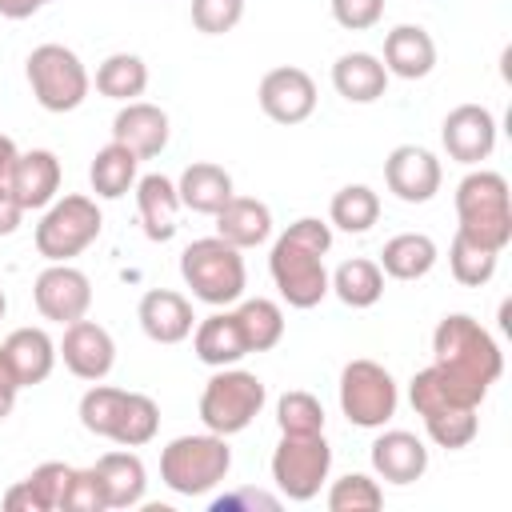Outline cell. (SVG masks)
Instances as JSON below:
<instances>
[{
	"label": "cell",
	"instance_id": "6da1fadb",
	"mask_svg": "<svg viewBox=\"0 0 512 512\" xmlns=\"http://www.w3.org/2000/svg\"><path fill=\"white\" fill-rule=\"evenodd\" d=\"M432 364L444 368L452 380H460L464 388L488 396V384L500 380L504 372V352L500 344L488 336V328H480L472 316L452 312L436 324L432 332Z\"/></svg>",
	"mask_w": 512,
	"mask_h": 512
},
{
	"label": "cell",
	"instance_id": "7a4b0ae2",
	"mask_svg": "<svg viewBox=\"0 0 512 512\" xmlns=\"http://www.w3.org/2000/svg\"><path fill=\"white\" fill-rule=\"evenodd\" d=\"M456 216H460V228L468 240L492 248V252H504L508 240H512V192H508V180L500 172H488V168H476L468 172L460 184H456Z\"/></svg>",
	"mask_w": 512,
	"mask_h": 512
},
{
	"label": "cell",
	"instance_id": "3957f363",
	"mask_svg": "<svg viewBox=\"0 0 512 512\" xmlns=\"http://www.w3.org/2000/svg\"><path fill=\"white\" fill-rule=\"evenodd\" d=\"M180 276H184V284L192 288V296L204 300V304H212V308L236 304V300L244 296V284H248L240 248H232V244L220 240V236L192 240V244L180 252Z\"/></svg>",
	"mask_w": 512,
	"mask_h": 512
},
{
	"label": "cell",
	"instance_id": "277c9868",
	"mask_svg": "<svg viewBox=\"0 0 512 512\" xmlns=\"http://www.w3.org/2000/svg\"><path fill=\"white\" fill-rule=\"evenodd\" d=\"M232 468V448L216 432L200 436H176L160 452V480L180 496H204L216 484H224Z\"/></svg>",
	"mask_w": 512,
	"mask_h": 512
},
{
	"label": "cell",
	"instance_id": "5b68a950",
	"mask_svg": "<svg viewBox=\"0 0 512 512\" xmlns=\"http://www.w3.org/2000/svg\"><path fill=\"white\" fill-rule=\"evenodd\" d=\"M268 392H264V380L256 372H244V368H216V376L204 384L200 392V420L208 432L216 436H232V432H244L260 408H264Z\"/></svg>",
	"mask_w": 512,
	"mask_h": 512
},
{
	"label": "cell",
	"instance_id": "8992f818",
	"mask_svg": "<svg viewBox=\"0 0 512 512\" xmlns=\"http://www.w3.org/2000/svg\"><path fill=\"white\" fill-rule=\"evenodd\" d=\"M100 208L92 196H60L48 204V212L36 224V252L48 264H68L72 256H80L96 236H100Z\"/></svg>",
	"mask_w": 512,
	"mask_h": 512
},
{
	"label": "cell",
	"instance_id": "52a82bcc",
	"mask_svg": "<svg viewBox=\"0 0 512 512\" xmlns=\"http://www.w3.org/2000/svg\"><path fill=\"white\" fill-rule=\"evenodd\" d=\"M28 84H32V96L44 112H72L84 104L92 80L80 64V56L64 44H40L28 52Z\"/></svg>",
	"mask_w": 512,
	"mask_h": 512
},
{
	"label": "cell",
	"instance_id": "ba28073f",
	"mask_svg": "<svg viewBox=\"0 0 512 512\" xmlns=\"http://www.w3.org/2000/svg\"><path fill=\"white\" fill-rule=\"evenodd\" d=\"M400 392L384 364L376 360H352L340 372V412L356 428H384L396 416Z\"/></svg>",
	"mask_w": 512,
	"mask_h": 512
},
{
	"label": "cell",
	"instance_id": "9c48e42d",
	"mask_svg": "<svg viewBox=\"0 0 512 512\" xmlns=\"http://www.w3.org/2000/svg\"><path fill=\"white\" fill-rule=\"evenodd\" d=\"M332 468V448L324 440V432L316 436H284L272 452V480L280 488V496L304 504L312 496H320L324 480Z\"/></svg>",
	"mask_w": 512,
	"mask_h": 512
},
{
	"label": "cell",
	"instance_id": "30bf717a",
	"mask_svg": "<svg viewBox=\"0 0 512 512\" xmlns=\"http://www.w3.org/2000/svg\"><path fill=\"white\" fill-rule=\"evenodd\" d=\"M268 272L280 288V296L292 304V308H316L324 296H328V272H324V256L296 244L292 236H280L272 244V256H268Z\"/></svg>",
	"mask_w": 512,
	"mask_h": 512
},
{
	"label": "cell",
	"instance_id": "8fae6325",
	"mask_svg": "<svg viewBox=\"0 0 512 512\" xmlns=\"http://www.w3.org/2000/svg\"><path fill=\"white\" fill-rule=\"evenodd\" d=\"M32 300L40 308L44 320H56V324H72V320H84L88 316V304H92V284L80 268L72 264H48L36 284H32Z\"/></svg>",
	"mask_w": 512,
	"mask_h": 512
},
{
	"label": "cell",
	"instance_id": "7c38bea8",
	"mask_svg": "<svg viewBox=\"0 0 512 512\" xmlns=\"http://www.w3.org/2000/svg\"><path fill=\"white\" fill-rule=\"evenodd\" d=\"M256 96H260L264 116L276 124H300L316 112V80L296 64H280L264 72Z\"/></svg>",
	"mask_w": 512,
	"mask_h": 512
},
{
	"label": "cell",
	"instance_id": "4fadbf2b",
	"mask_svg": "<svg viewBox=\"0 0 512 512\" xmlns=\"http://www.w3.org/2000/svg\"><path fill=\"white\" fill-rule=\"evenodd\" d=\"M440 140L456 164H480L496 148V116L484 104H456L440 124Z\"/></svg>",
	"mask_w": 512,
	"mask_h": 512
},
{
	"label": "cell",
	"instance_id": "5bb4252c",
	"mask_svg": "<svg viewBox=\"0 0 512 512\" xmlns=\"http://www.w3.org/2000/svg\"><path fill=\"white\" fill-rule=\"evenodd\" d=\"M384 184L404 204H428L440 192V160L428 148L400 144L384 160Z\"/></svg>",
	"mask_w": 512,
	"mask_h": 512
},
{
	"label": "cell",
	"instance_id": "9a60e30c",
	"mask_svg": "<svg viewBox=\"0 0 512 512\" xmlns=\"http://www.w3.org/2000/svg\"><path fill=\"white\" fill-rule=\"evenodd\" d=\"M64 356V368L80 380H104L116 364V344L108 336V328H100L96 320H72L64 324V340L56 348Z\"/></svg>",
	"mask_w": 512,
	"mask_h": 512
},
{
	"label": "cell",
	"instance_id": "2e32d148",
	"mask_svg": "<svg viewBox=\"0 0 512 512\" xmlns=\"http://www.w3.org/2000/svg\"><path fill=\"white\" fill-rule=\"evenodd\" d=\"M112 140L140 160L160 156L168 148V112L148 100H128L112 120Z\"/></svg>",
	"mask_w": 512,
	"mask_h": 512
},
{
	"label": "cell",
	"instance_id": "e0dca14e",
	"mask_svg": "<svg viewBox=\"0 0 512 512\" xmlns=\"http://www.w3.org/2000/svg\"><path fill=\"white\" fill-rule=\"evenodd\" d=\"M136 320L144 328L148 340L156 344H180L192 336L196 328V316H192V304L188 296L172 292V288H152L140 296V308H136Z\"/></svg>",
	"mask_w": 512,
	"mask_h": 512
},
{
	"label": "cell",
	"instance_id": "ac0fdd59",
	"mask_svg": "<svg viewBox=\"0 0 512 512\" xmlns=\"http://www.w3.org/2000/svg\"><path fill=\"white\" fill-rule=\"evenodd\" d=\"M4 184L12 188V196L20 200L24 212L48 208L56 200V192H60V160H56V152H48V148L20 152Z\"/></svg>",
	"mask_w": 512,
	"mask_h": 512
},
{
	"label": "cell",
	"instance_id": "d6986e66",
	"mask_svg": "<svg viewBox=\"0 0 512 512\" xmlns=\"http://www.w3.org/2000/svg\"><path fill=\"white\" fill-rule=\"evenodd\" d=\"M372 468L388 484H416L428 472V448L420 436L392 428L372 440Z\"/></svg>",
	"mask_w": 512,
	"mask_h": 512
},
{
	"label": "cell",
	"instance_id": "ffe728a7",
	"mask_svg": "<svg viewBox=\"0 0 512 512\" xmlns=\"http://www.w3.org/2000/svg\"><path fill=\"white\" fill-rule=\"evenodd\" d=\"M136 208H140V224H144V236L152 244H164L176 236L180 228V192L168 176L160 172H148L136 180Z\"/></svg>",
	"mask_w": 512,
	"mask_h": 512
},
{
	"label": "cell",
	"instance_id": "44dd1931",
	"mask_svg": "<svg viewBox=\"0 0 512 512\" xmlns=\"http://www.w3.org/2000/svg\"><path fill=\"white\" fill-rule=\"evenodd\" d=\"M192 352L208 368H228V364L244 360L248 356V340L240 332L236 312H212V316L196 320V328H192Z\"/></svg>",
	"mask_w": 512,
	"mask_h": 512
},
{
	"label": "cell",
	"instance_id": "7402d4cb",
	"mask_svg": "<svg viewBox=\"0 0 512 512\" xmlns=\"http://www.w3.org/2000/svg\"><path fill=\"white\" fill-rule=\"evenodd\" d=\"M380 64L388 68V76L420 80L436 68V44L420 24H396L384 36V60Z\"/></svg>",
	"mask_w": 512,
	"mask_h": 512
},
{
	"label": "cell",
	"instance_id": "603a6c76",
	"mask_svg": "<svg viewBox=\"0 0 512 512\" xmlns=\"http://www.w3.org/2000/svg\"><path fill=\"white\" fill-rule=\"evenodd\" d=\"M216 236L228 240L232 248H256L272 236V212L264 200L256 196H232L220 212H216Z\"/></svg>",
	"mask_w": 512,
	"mask_h": 512
},
{
	"label": "cell",
	"instance_id": "cb8c5ba5",
	"mask_svg": "<svg viewBox=\"0 0 512 512\" xmlns=\"http://www.w3.org/2000/svg\"><path fill=\"white\" fill-rule=\"evenodd\" d=\"M332 88L348 100V104H372L384 96L388 88V68L372 56V52H344L332 64Z\"/></svg>",
	"mask_w": 512,
	"mask_h": 512
},
{
	"label": "cell",
	"instance_id": "d4e9b609",
	"mask_svg": "<svg viewBox=\"0 0 512 512\" xmlns=\"http://www.w3.org/2000/svg\"><path fill=\"white\" fill-rule=\"evenodd\" d=\"M176 192H180V204L192 208V212H204V216H216L236 192H232V176L212 164V160H196L180 172L176 180Z\"/></svg>",
	"mask_w": 512,
	"mask_h": 512
},
{
	"label": "cell",
	"instance_id": "484cf974",
	"mask_svg": "<svg viewBox=\"0 0 512 512\" xmlns=\"http://www.w3.org/2000/svg\"><path fill=\"white\" fill-rule=\"evenodd\" d=\"M0 348L12 360V368L20 376V388L44 384L52 376V368H56V344H52V336L44 328H16Z\"/></svg>",
	"mask_w": 512,
	"mask_h": 512
},
{
	"label": "cell",
	"instance_id": "4316f807",
	"mask_svg": "<svg viewBox=\"0 0 512 512\" xmlns=\"http://www.w3.org/2000/svg\"><path fill=\"white\" fill-rule=\"evenodd\" d=\"M104 480V496H108V508H136L144 500V488H148V472H144V460L136 452H104L96 464H92Z\"/></svg>",
	"mask_w": 512,
	"mask_h": 512
},
{
	"label": "cell",
	"instance_id": "83f0119b",
	"mask_svg": "<svg viewBox=\"0 0 512 512\" xmlns=\"http://www.w3.org/2000/svg\"><path fill=\"white\" fill-rule=\"evenodd\" d=\"M436 240L424 232H400L384 244L380 252V272H388L392 280H420L432 272L436 264Z\"/></svg>",
	"mask_w": 512,
	"mask_h": 512
},
{
	"label": "cell",
	"instance_id": "f1b7e54d",
	"mask_svg": "<svg viewBox=\"0 0 512 512\" xmlns=\"http://www.w3.org/2000/svg\"><path fill=\"white\" fill-rule=\"evenodd\" d=\"M136 164H140V156H132L124 144H104L96 156H92V164H88V180H92V192L96 196H104V200H120L132 184H136Z\"/></svg>",
	"mask_w": 512,
	"mask_h": 512
},
{
	"label": "cell",
	"instance_id": "f546056e",
	"mask_svg": "<svg viewBox=\"0 0 512 512\" xmlns=\"http://www.w3.org/2000/svg\"><path fill=\"white\" fill-rule=\"evenodd\" d=\"M328 292H336L348 308H372V304L384 296V272H380L376 260H364V256L344 260V264L332 272Z\"/></svg>",
	"mask_w": 512,
	"mask_h": 512
},
{
	"label": "cell",
	"instance_id": "4dcf8cb0",
	"mask_svg": "<svg viewBox=\"0 0 512 512\" xmlns=\"http://www.w3.org/2000/svg\"><path fill=\"white\" fill-rule=\"evenodd\" d=\"M144 88H148V64L140 56H132V52H112L96 68V92L108 96V100L128 104V100L144 96Z\"/></svg>",
	"mask_w": 512,
	"mask_h": 512
},
{
	"label": "cell",
	"instance_id": "1f68e13d",
	"mask_svg": "<svg viewBox=\"0 0 512 512\" xmlns=\"http://www.w3.org/2000/svg\"><path fill=\"white\" fill-rule=\"evenodd\" d=\"M328 220L340 228V232H368L376 220H380V196L368 188V184H344L332 204H328Z\"/></svg>",
	"mask_w": 512,
	"mask_h": 512
},
{
	"label": "cell",
	"instance_id": "d6a6232c",
	"mask_svg": "<svg viewBox=\"0 0 512 512\" xmlns=\"http://www.w3.org/2000/svg\"><path fill=\"white\" fill-rule=\"evenodd\" d=\"M236 320H240V332L248 340V352H268L284 336V312H280L276 300H264V296L244 300L236 308Z\"/></svg>",
	"mask_w": 512,
	"mask_h": 512
},
{
	"label": "cell",
	"instance_id": "836d02e7",
	"mask_svg": "<svg viewBox=\"0 0 512 512\" xmlns=\"http://www.w3.org/2000/svg\"><path fill=\"white\" fill-rule=\"evenodd\" d=\"M156 428H160V408H156V400L144 396V392H124V408H120V416H116L112 440H116L120 448H140V444H148V440L156 436Z\"/></svg>",
	"mask_w": 512,
	"mask_h": 512
},
{
	"label": "cell",
	"instance_id": "e575fe53",
	"mask_svg": "<svg viewBox=\"0 0 512 512\" xmlns=\"http://www.w3.org/2000/svg\"><path fill=\"white\" fill-rule=\"evenodd\" d=\"M496 256H500V252H492V248L468 240L464 232H456L452 244H448V268H452V276H456L464 288L488 284L492 272H496Z\"/></svg>",
	"mask_w": 512,
	"mask_h": 512
},
{
	"label": "cell",
	"instance_id": "d590c367",
	"mask_svg": "<svg viewBox=\"0 0 512 512\" xmlns=\"http://www.w3.org/2000/svg\"><path fill=\"white\" fill-rule=\"evenodd\" d=\"M420 420H424L432 444H440V448H448V452L468 448V444L476 440V432H480L476 408H440V412H428V416H420Z\"/></svg>",
	"mask_w": 512,
	"mask_h": 512
},
{
	"label": "cell",
	"instance_id": "8d00e7d4",
	"mask_svg": "<svg viewBox=\"0 0 512 512\" xmlns=\"http://www.w3.org/2000/svg\"><path fill=\"white\" fill-rule=\"evenodd\" d=\"M276 424L284 436H316L324 432V408L312 392H284L276 400Z\"/></svg>",
	"mask_w": 512,
	"mask_h": 512
},
{
	"label": "cell",
	"instance_id": "74e56055",
	"mask_svg": "<svg viewBox=\"0 0 512 512\" xmlns=\"http://www.w3.org/2000/svg\"><path fill=\"white\" fill-rule=\"evenodd\" d=\"M120 408H124V388H112V384H92V388L80 396V424H84L92 436L112 440V428H116Z\"/></svg>",
	"mask_w": 512,
	"mask_h": 512
},
{
	"label": "cell",
	"instance_id": "f35d334b",
	"mask_svg": "<svg viewBox=\"0 0 512 512\" xmlns=\"http://www.w3.org/2000/svg\"><path fill=\"white\" fill-rule=\"evenodd\" d=\"M380 504H384V492L364 472H348L328 488V508L332 512H376Z\"/></svg>",
	"mask_w": 512,
	"mask_h": 512
},
{
	"label": "cell",
	"instance_id": "ab89813d",
	"mask_svg": "<svg viewBox=\"0 0 512 512\" xmlns=\"http://www.w3.org/2000/svg\"><path fill=\"white\" fill-rule=\"evenodd\" d=\"M72 464H60V460H48L40 468H32V476L24 480L40 504V512H60L64 508V496H68V484H72Z\"/></svg>",
	"mask_w": 512,
	"mask_h": 512
},
{
	"label": "cell",
	"instance_id": "60d3db41",
	"mask_svg": "<svg viewBox=\"0 0 512 512\" xmlns=\"http://www.w3.org/2000/svg\"><path fill=\"white\" fill-rule=\"evenodd\" d=\"M244 0H192V24L204 36H224L240 24Z\"/></svg>",
	"mask_w": 512,
	"mask_h": 512
},
{
	"label": "cell",
	"instance_id": "b9f144b4",
	"mask_svg": "<svg viewBox=\"0 0 512 512\" xmlns=\"http://www.w3.org/2000/svg\"><path fill=\"white\" fill-rule=\"evenodd\" d=\"M104 508H108V496H104L100 472L96 468H76L60 512H104Z\"/></svg>",
	"mask_w": 512,
	"mask_h": 512
},
{
	"label": "cell",
	"instance_id": "7bdbcfd3",
	"mask_svg": "<svg viewBox=\"0 0 512 512\" xmlns=\"http://www.w3.org/2000/svg\"><path fill=\"white\" fill-rule=\"evenodd\" d=\"M332 16L348 32H368L384 16V0H332Z\"/></svg>",
	"mask_w": 512,
	"mask_h": 512
},
{
	"label": "cell",
	"instance_id": "ee69618b",
	"mask_svg": "<svg viewBox=\"0 0 512 512\" xmlns=\"http://www.w3.org/2000/svg\"><path fill=\"white\" fill-rule=\"evenodd\" d=\"M236 508H248V512L264 508V512H276L280 500H276L272 492H260V488H236V492H224V496L212 500V512H236Z\"/></svg>",
	"mask_w": 512,
	"mask_h": 512
},
{
	"label": "cell",
	"instance_id": "f6af8a7d",
	"mask_svg": "<svg viewBox=\"0 0 512 512\" xmlns=\"http://www.w3.org/2000/svg\"><path fill=\"white\" fill-rule=\"evenodd\" d=\"M284 236H292L296 244H304V248H312L320 256H328V248H332V228L324 220H316V216H300L296 224L284 228Z\"/></svg>",
	"mask_w": 512,
	"mask_h": 512
},
{
	"label": "cell",
	"instance_id": "bcb514c9",
	"mask_svg": "<svg viewBox=\"0 0 512 512\" xmlns=\"http://www.w3.org/2000/svg\"><path fill=\"white\" fill-rule=\"evenodd\" d=\"M16 392H20V376H16L12 360H8V352L0 348V420L12 412V404H16Z\"/></svg>",
	"mask_w": 512,
	"mask_h": 512
},
{
	"label": "cell",
	"instance_id": "7dc6e473",
	"mask_svg": "<svg viewBox=\"0 0 512 512\" xmlns=\"http://www.w3.org/2000/svg\"><path fill=\"white\" fill-rule=\"evenodd\" d=\"M20 216H24L20 200L12 196V188H8V184H0V236H12V232L20 228Z\"/></svg>",
	"mask_w": 512,
	"mask_h": 512
},
{
	"label": "cell",
	"instance_id": "c3c4849f",
	"mask_svg": "<svg viewBox=\"0 0 512 512\" xmlns=\"http://www.w3.org/2000/svg\"><path fill=\"white\" fill-rule=\"evenodd\" d=\"M4 508H8V512H40V504H36V496H32V488H28L24 480L4 492Z\"/></svg>",
	"mask_w": 512,
	"mask_h": 512
},
{
	"label": "cell",
	"instance_id": "681fc988",
	"mask_svg": "<svg viewBox=\"0 0 512 512\" xmlns=\"http://www.w3.org/2000/svg\"><path fill=\"white\" fill-rule=\"evenodd\" d=\"M48 0H0V16L8 20H28L32 12H40Z\"/></svg>",
	"mask_w": 512,
	"mask_h": 512
},
{
	"label": "cell",
	"instance_id": "f907efd6",
	"mask_svg": "<svg viewBox=\"0 0 512 512\" xmlns=\"http://www.w3.org/2000/svg\"><path fill=\"white\" fill-rule=\"evenodd\" d=\"M16 144H12V136H0V184L8 180V172H12V164H16Z\"/></svg>",
	"mask_w": 512,
	"mask_h": 512
},
{
	"label": "cell",
	"instance_id": "816d5d0a",
	"mask_svg": "<svg viewBox=\"0 0 512 512\" xmlns=\"http://www.w3.org/2000/svg\"><path fill=\"white\" fill-rule=\"evenodd\" d=\"M4 312H8V296H4V288H0V320H4Z\"/></svg>",
	"mask_w": 512,
	"mask_h": 512
}]
</instances>
